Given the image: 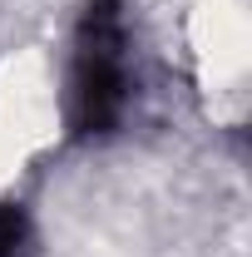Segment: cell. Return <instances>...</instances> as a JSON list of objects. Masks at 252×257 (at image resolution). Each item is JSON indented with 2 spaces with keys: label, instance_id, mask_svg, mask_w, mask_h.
Listing matches in <instances>:
<instances>
[{
  "label": "cell",
  "instance_id": "cell-1",
  "mask_svg": "<svg viewBox=\"0 0 252 257\" xmlns=\"http://www.w3.org/2000/svg\"><path fill=\"white\" fill-rule=\"evenodd\" d=\"M64 128L60 74L45 50H10L0 60V198L25 178Z\"/></svg>",
  "mask_w": 252,
  "mask_h": 257
},
{
  "label": "cell",
  "instance_id": "cell-2",
  "mask_svg": "<svg viewBox=\"0 0 252 257\" xmlns=\"http://www.w3.org/2000/svg\"><path fill=\"white\" fill-rule=\"evenodd\" d=\"M178 30H183L193 79L208 99L213 119L237 124L247 109V69H252L247 0H183Z\"/></svg>",
  "mask_w": 252,
  "mask_h": 257
}]
</instances>
